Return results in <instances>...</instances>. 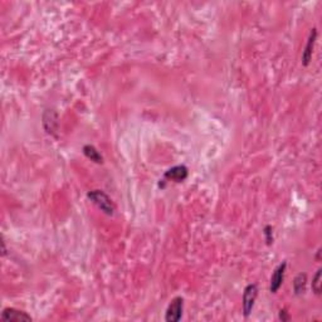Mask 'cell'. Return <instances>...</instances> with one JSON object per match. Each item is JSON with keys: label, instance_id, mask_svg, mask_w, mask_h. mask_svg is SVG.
<instances>
[{"label": "cell", "instance_id": "8992f818", "mask_svg": "<svg viewBox=\"0 0 322 322\" xmlns=\"http://www.w3.org/2000/svg\"><path fill=\"white\" fill-rule=\"evenodd\" d=\"M286 268H287V263H286V262H282V263L276 268L275 272H273L272 277H271V284H270V290L272 293H277L279 288H281L284 279Z\"/></svg>", "mask_w": 322, "mask_h": 322}, {"label": "cell", "instance_id": "7c38bea8", "mask_svg": "<svg viewBox=\"0 0 322 322\" xmlns=\"http://www.w3.org/2000/svg\"><path fill=\"white\" fill-rule=\"evenodd\" d=\"M264 235H266L267 244H268V246H271V244L273 243V229H272V227L267 226L266 228H264Z\"/></svg>", "mask_w": 322, "mask_h": 322}, {"label": "cell", "instance_id": "8fae6325", "mask_svg": "<svg viewBox=\"0 0 322 322\" xmlns=\"http://www.w3.org/2000/svg\"><path fill=\"white\" fill-rule=\"evenodd\" d=\"M312 291L316 293L317 296L321 295V270H317L316 275L312 278Z\"/></svg>", "mask_w": 322, "mask_h": 322}, {"label": "cell", "instance_id": "277c9868", "mask_svg": "<svg viewBox=\"0 0 322 322\" xmlns=\"http://www.w3.org/2000/svg\"><path fill=\"white\" fill-rule=\"evenodd\" d=\"M1 320L6 322H25L32 321V317L25 312H23V311L8 307L4 308L3 312H1Z\"/></svg>", "mask_w": 322, "mask_h": 322}, {"label": "cell", "instance_id": "52a82bcc", "mask_svg": "<svg viewBox=\"0 0 322 322\" xmlns=\"http://www.w3.org/2000/svg\"><path fill=\"white\" fill-rule=\"evenodd\" d=\"M316 38H317V30L316 28H314V29L311 30L307 44H306L305 52L302 54V63H303V66L310 65L311 59H312V53H314L315 43H316Z\"/></svg>", "mask_w": 322, "mask_h": 322}, {"label": "cell", "instance_id": "4fadbf2b", "mask_svg": "<svg viewBox=\"0 0 322 322\" xmlns=\"http://www.w3.org/2000/svg\"><path fill=\"white\" fill-rule=\"evenodd\" d=\"M278 319L281 320L282 322H286V321H290L291 316H290V314H288V312H287V310H284V308H283V310L279 311Z\"/></svg>", "mask_w": 322, "mask_h": 322}, {"label": "cell", "instance_id": "9c48e42d", "mask_svg": "<svg viewBox=\"0 0 322 322\" xmlns=\"http://www.w3.org/2000/svg\"><path fill=\"white\" fill-rule=\"evenodd\" d=\"M83 154H85L90 160L96 162V164H102L103 162L102 155H101V154L98 153V150L94 146H92V145H86V146H83Z\"/></svg>", "mask_w": 322, "mask_h": 322}, {"label": "cell", "instance_id": "5b68a950", "mask_svg": "<svg viewBox=\"0 0 322 322\" xmlns=\"http://www.w3.org/2000/svg\"><path fill=\"white\" fill-rule=\"evenodd\" d=\"M58 115L53 110H47L43 115V126L44 130L49 135H56L58 131Z\"/></svg>", "mask_w": 322, "mask_h": 322}, {"label": "cell", "instance_id": "7a4b0ae2", "mask_svg": "<svg viewBox=\"0 0 322 322\" xmlns=\"http://www.w3.org/2000/svg\"><path fill=\"white\" fill-rule=\"evenodd\" d=\"M183 310H184V299L183 297H175L174 299H171V302L167 306L165 320L167 322L180 321L183 316Z\"/></svg>", "mask_w": 322, "mask_h": 322}, {"label": "cell", "instance_id": "6da1fadb", "mask_svg": "<svg viewBox=\"0 0 322 322\" xmlns=\"http://www.w3.org/2000/svg\"><path fill=\"white\" fill-rule=\"evenodd\" d=\"M87 198L91 200L94 205H97L103 213L107 214V215H114L115 214L116 208H115L114 203L110 199L109 195L103 193L102 190L90 191V193L87 194Z\"/></svg>", "mask_w": 322, "mask_h": 322}, {"label": "cell", "instance_id": "3957f363", "mask_svg": "<svg viewBox=\"0 0 322 322\" xmlns=\"http://www.w3.org/2000/svg\"><path fill=\"white\" fill-rule=\"evenodd\" d=\"M258 296V288L257 284L252 283L248 284L246 288H244L243 292V312L244 316L248 317L249 315L252 314V310L254 307L255 299Z\"/></svg>", "mask_w": 322, "mask_h": 322}, {"label": "cell", "instance_id": "ba28073f", "mask_svg": "<svg viewBox=\"0 0 322 322\" xmlns=\"http://www.w3.org/2000/svg\"><path fill=\"white\" fill-rule=\"evenodd\" d=\"M187 178V169L184 165H179V166H174L169 169L165 173V179L173 180L175 183H182L184 182L185 179Z\"/></svg>", "mask_w": 322, "mask_h": 322}, {"label": "cell", "instance_id": "30bf717a", "mask_svg": "<svg viewBox=\"0 0 322 322\" xmlns=\"http://www.w3.org/2000/svg\"><path fill=\"white\" fill-rule=\"evenodd\" d=\"M306 283H307V276L306 273H299L295 281H293V291L296 295H302L306 290Z\"/></svg>", "mask_w": 322, "mask_h": 322}]
</instances>
